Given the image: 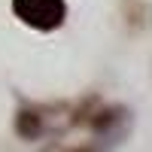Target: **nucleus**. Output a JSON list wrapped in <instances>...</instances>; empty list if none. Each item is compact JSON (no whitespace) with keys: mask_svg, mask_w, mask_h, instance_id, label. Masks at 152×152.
Returning a JSON list of instances; mask_svg holds the SVG:
<instances>
[{"mask_svg":"<svg viewBox=\"0 0 152 152\" xmlns=\"http://www.w3.org/2000/svg\"><path fill=\"white\" fill-rule=\"evenodd\" d=\"M15 15L37 31H55L67 15L64 0H12Z\"/></svg>","mask_w":152,"mask_h":152,"instance_id":"nucleus-1","label":"nucleus"}]
</instances>
